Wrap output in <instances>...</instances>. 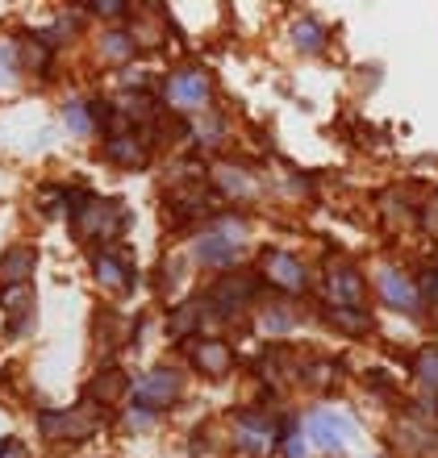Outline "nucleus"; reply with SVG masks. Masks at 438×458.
<instances>
[{"mask_svg":"<svg viewBox=\"0 0 438 458\" xmlns=\"http://www.w3.org/2000/svg\"><path fill=\"white\" fill-rule=\"evenodd\" d=\"M67 200H72V225L80 233V242H109L125 229V208L117 200L88 196V192H75Z\"/></svg>","mask_w":438,"mask_h":458,"instance_id":"obj_1","label":"nucleus"},{"mask_svg":"<svg viewBox=\"0 0 438 458\" xmlns=\"http://www.w3.org/2000/svg\"><path fill=\"white\" fill-rule=\"evenodd\" d=\"M246 225L238 217H221L218 225H209L201 238L193 242V259L201 267H234L243 254Z\"/></svg>","mask_w":438,"mask_h":458,"instance_id":"obj_2","label":"nucleus"},{"mask_svg":"<svg viewBox=\"0 0 438 458\" xmlns=\"http://www.w3.org/2000/svg\"><path fill=\"white\" fill-rule=\"evenodd\" d=\"M163 100H167L171 109H184V113L205 109L209 100H213V80L201 67H176L163 80Z\"/></svg>","mask_w":438,"mask_h":458,"instance_id":"obj_3","label":"nucleus"},{"mask_svg":"<svg viewBox=\"0 0 438 458\" xmlns=\"http://www.w3.org/2000/svg\"><path fill=\"white\" fill-rule=\"evenodd\" d=\"M100 409L92 404H80V409H63V412H38V429L50 442H84L100 429Z\"/></svg>","mask_w":438,"mask_h":458,"instance_id":"obj_4","label":"nucleus"},{"mask_svg":"<svg viewBox=\"0 0 438 458\" xmlns=\"http://www.w3.org/2000/svg\"><path fill=\"white\" fill-rule=\"evenodd\" d=\"M180 396H184V375L176 371V367H150V371L134 384L138 409H150V412L171 409Z\"/></svg>","mask_w":438,"mask_h":458,"instance_id":"obj_5","label":"nucleus"},{"mask_svg":"<svg viewBox=\"0 0 438 458\" xmlns=\"http://www.w3.org/2000/svg\"><path fill=\"white\" fill-rule=\"evenodd\" d=\"M305 434H309V442H313L317 450H326V454H339V450L355 437V421L347 417V412L317 409V412H309V421H305Z\"/></svg>","mask_w":438,"mask_h":458,"instance_id":"obj_6","label":"nucleus"},{"mask_svg":"<svg viewBox=\"0 0 438 458\" xmlns=\"http://www.w3.org/2000/svg\"><path fill=\"white\" fill-rule=\"evenodd\" d=\"M364 271L347 259H334L326 267V296H330V309H359L364 304Z\"/></svg>","mask_w":438,"mask_h":458,"instance_id":"obj_7","label":"nucleus"},{"mask_svg":"<svg viewBox=\"0 0 438 458\" xmlns=\"http://www.w3.org/2000/svg\"><path fill=\"white\" fill-rule=\"evenodd\" d=\"M376 292L389 309H401V313H417V309H422V288L414 284V276H409L405 267H392V263L380 267Z\"/></svg>","mask_w":438,"mask_h":458,"instance_id":"obj_8","label":"nucleus"},{"mask_svg":"<svg viewBox=\"0 0 438 458\" xmlns=\"http://www.w3.org/2000/svg\"><path fill=\"white\" fill-rule=\"evenodd\" d=\"M263 279H268L276 292H288V296H301V292L309 288V271H305V263L288 250L263 254Z\"/></svg>","mask_w":438,"mask_h":458,"instance_id":"obj_9","label":"nucleus"},{"mask_svg":"<svg viewBox=\"0 0 438 458\" xmlns=\"http://www.w3.org/2000/svg\"><path fill=\"white\" fill-rule=\"evenodd\" d=\"M234 442H238L243 454L263 458L280 442V434H276V425H271L263 412H238V417H234Z\"/></svg>","mask_w":438,"mask_h":458,"instance_id":"obj_10","label":"nucleus"},{"mask_svg":"<svg viewBox=\"0 0 438 458\" xmlns=\"http://www.w3.org/2000/svg\"><path fill=\"white\" fill-rule=\"evenodd\" d=\"M392 446L409 458H438V434L422 417H401L392 425Z\"/></svg>","mask_w":438,"mask_h":458,"instance_id":"obj_11","label":"nucleus"},{"mask_svg":"<svg viewBox=\"0 0 438 458\" xmlns=\"http://www.w3.org/2000/svg\"><path fill=\"white\" fill-rule=\"evenodd\" d=\"M188 362H193L196 375H205V379H226L234 367V350L218 338H205V342H193Z\"/></svg>","mask_w":438,"mask_h":458,"instance_id":"obj_12","label":"nucleus"},{"mask_svg":"<svg viewBox=\"0 0 438 458\" xmlns=\"http://www.w3.org/2000/svg\"><path fill=\"white\" fill-rule=\"evenodd\" d=\"M92 276L105 292H125L134 288V267L125 263L117 250H97L92 254Z\"/></svg>","mask_w":438,"mask_h":458,"instance_id":"obj_13","label":"nucleus"},{"mask_svg":"<svg viewBox=\"0 0 438 458\" xmlns=\"http://www.w3.org/2000/svg\"><path fill=\"white\" fill-rule=\"evenodd\" d=\"M38 267V254L30 246H13L0 254V288H25Z\"/></svg>","mask_w":438,"mask_h":458,"instance_id":"obj_14","label":"nucleus"},{"mask_svg":"<svg viewBox=\"0 0 438 458\" xmlns=\"http://www.w3.org/2000/svg\"><path fill=\"white\" fill-rule=\"evenodd\" d=\"M105 158L117 163V167H146L150 150H146V142L138 133H109L105 138Z\"/></svg>","mask_w":438,"mask_h":458,"instance_id":"obj_15","label":"nucleus"},{"mask_svg":"<svg viewBox=\"0 0 438 458\" xmlns=\"http://www.w3.org/2000/svg\"><path fill=\"white\" fill-rule=\"evenodd\" d=\"M130 392V379H125V371H117V367H105V371L92 375V384H88V400L92 404H117V400Z\"/></svg>","mask_w":438,"mask_h":458,"instance_id":"obj_16","label":"nucleus"},{"mask_svg":"<svg viewBox=\"0 0 438 458\" xmlns=\"http://www.w3.org/2000/svg\"><path fill=\"white\" fill-rule=\"evenodd\" d=\"M292 47L301 50V55H322V50H326V25L317 21V17H309V13H305V17H296V21H292Z\"/></svg>","mask_w":438,"mask_h":458,"instance_id":"obj_17","label":"nucleus"},{"mask_svg":"<svg viewBox=\"0 0 438 458\" xmlns=\"http://www.w3.org/2000/svg\"><path fill=\"white\" fill-rule=\"evenodd\" d=\"M213 183H218L226 196H255V180H251L243 167H234V163H218V167H213Z\"/></svg>","mask_w":438,"mask_h":458,"instance_id":"obj_18","label":"nucleus"},{"mask_svg":"<svg viewBox=\"0 0 438 458\" xmlns=\"http://www.w3.org/2000/svg\"><path fill=\"white\" fill-rule=\"evenodd\" d=\"M134 55H138V47L130 30H109V34L100 38V59L105 63H130Z\"/></svg>","mask_w":438,"mask_h":458,"instance_id":"obj_19","label":"nucleus"},{"mask_svg":"<svg viewBox=\"0 0 438 458\" xmlns=\"http://www.w3.org/2000/svg\"><path fill=\"white\" fill-rule=\"evenodd\" d=\"M326 321L339 329V334H351V338H359V334L372 329V317H367L364 309H330Z\"/></svg>","mask_w":438,"mask_h":458,"instance_id":"obj_20","label":"nucleus"},{"mask_svg":"<svg viewBox=\"0 0 438 458\" xmlns=\"http://www.w3.org/2000/svg\"><path fill=\"white\" fill-rule=\"evenodd\" d=\"M0 309L13 313L17 321H30V309H34V292H30V284H25V288H0Z\"/></svg>","mask_w":438,"mask_h":458,"instance_id":"obj_21","label":"nucleus"},{"mask_svg":"<svg viewBox=\"0 0 438 458\" xmlns=\"http://www.w3.org/2000/svg\"><path fill=\"white\" fill-rule=\"evenodd\" d=\"M414 379L426 387V392H438V346L417 350V359H414Z\"/></svg>","mask_w":438,"mask_h":458,"instance_id":"obj_22","label":"nucleus"},{"mask_svg":"<svg viewBox=\"0 0 438 458\" xmlns=\"http://www.w3.org/2000/svg\"><path fill=\"white\" fill-rule=\"evenodd\" d=\"M259 326L268 329V334H288V329H296V313H292L288 304H268L263 317H259Z\"/></svg>","mask_w":438,"mask_h":458,"instance_id":"obj_23","label":"nucleus"},{"mask_svg":"<svg viewBox=\"0 0 438 458\" xmlns=\"http://www.w3.org/2000/svg\"><path fill=\"white\" fill-rule=\"evenodd\" d=\"M196 313H201V301H188L184 309H176V313H171V326H167L171 338H188V334L201 326V317Z\"/></svg>","mask_w":438,"mask_h":458,"instance_id":"obj_24","label":"nucleus"},{"mask_svg":"<svg viewBox=\"0 0 438 458\" xmlns=\"http://www.w3.org/2000/svg\"><path fill=\"white\" fill-rule=\"evenodd\" d=\"M63 117H67V130H72L75 138H88L92 125H97V121H92V105H67Z\"/></svg>","mask_w":438,"mask_h":458,"instance_id":"obj_25","label":"nucleus"},{"mask_svg":"<svg viewBox=\"0 0 438 458\" xmlns=\"http://www.w3.org/2000/svg\"><path fill=\"white\" fill-rule=\"evenodd\" d=\"M221 130H226V125H221V117L218 113H205V117H201V125H196V138H201V142H218L221 138Z\"/></svg>","mask_w":438,"mask_h":458,"instance_id":"obj_26","label":"nucleus"},{"mask_svg":"<svg viewBox=\"0 0 438 458\" xmlns=\"http://www.w3.org/2000/svg\"><path fill=\"white\" fill-rule=\"evenodd\" d=\"M417 288H422V304H430V309H438V271H426Z\"/></svg>","mask_w":438,"mask_h":458,"instance_id":"obj_27","label":"nucleus"},{"mask_svg":"<svg viewBox=\"0 0 438 458\" xmlns=\"http://www.w3.org/2000/svg\"><path fill=\"white\" fill-rule=\"evenodd\" d=\"M125 425H130V429H150V425H155V412L138 409V404H134V409L125 412Z\"/></svg>","mask_w":438,"mask_h":458,"instance_id":"obj_28","label":"nucleus"},{"mask_svg":"<svg viewBox=\"0 0 438 458\" xmlns=\"http://www.w3.org/2000/svg\"><path fill=\"white\" fill-rule=\"evenodd\" d=\"M422 225H426L430 233H434V238H438V192H434V200H430V205L422 208Z\"/></svg>","mask_w":438,"mask_h":458,"instance_id":"obj_29","label":"nucleus"},{"mask_svg":"<svg viewBox=\"0 0 438 458\" xmlns=\"http://www.w3.org/2000/svg\"><path fill=\"white\" fill-rule=\"evenodd\" d=\"M92 13H105V17H117V13H125L122 0H97V4H88Z\"/></svg>","mask_w":438,"mask_h":458,"instance_id":"obj_30","label":"nucleus"},{"mask_svg":"<svg viewBox=\"0 0 438 458\" xmlns=\"http://www.w3.org/2000/svg\"><path fill=\"white\" fill-rule=\"evenodd\" d=\"M0 458H30V454H25V446L17 437H9V442H0Z\"/></svg>","mask_w":438,"mask_h":458,"instance_id":"obj_31","label":"nucleus"},{"mask_svg":"<svg viewBox=\"0 0 438 458\" xmlns=\"http://www.w3.org/2000/svg\"><path fill=\"white\" fill-rule=\"evenodd\" d=\"M280 450H284V458H305V442H301V437H284Z\"/></svg>","mask_w":438,"mask_h":458,"instance_id":"obj_32","label":"nucleus"}]
</instances>
